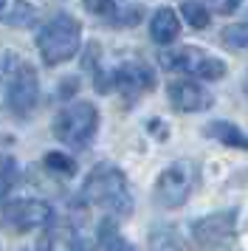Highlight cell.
Returning <instances> with one entry per match:
<instances>
[{"label":"cell","instance_id":"5","mask_svg":"<svg viewBox=\"0 0 248 251\" xmlns=\"http://www.w3.org/2000/svg\"><path fill=\"white\" fill-rule=\"evenodd\" d=\"M161 65L167 71H180L189 74L195 79H223L225 76V62L220 57H214L203 48L195 46H178V48H167L161 51Z\"/></svg>","mask_w":248,"mask_h":251},{"label":"cell","instance_id":"1","mask_svg":"<svg viewBox=\"0 0 248 251\" xmlns=\"http://www.w3.org/2000/svg\"><path fill=\"white\" fill-rule=\"evenodd\" d=\"M82 201L93 203L110 212L113 217H130L133 215V192L130 183L116 164H99L93 167L88 181L82 186Z\"/></svg>","mask_w":248,"mask_h":251},{"label":"cell","instance_id":"6","mask_svg":"<svg viewBox=\"0 0 248 251\" xmlns=\"http://www.w3.org/2000/svg\"><path fill=\"white\" fill-rule=\"evenodd\" d=\"M195 181H198V167L189 158L172 161L167 170L158 175L155 201L164 209H178V206H183L189 201L192 189H195Z\"/></svg>","mask_w":248,"mask_h":251},{"label":"cell","instance_id":"20","mask_svg":"<svg viewBox=\"0 0 248 251\" xmlns=\"http://www.w3.org/2000/svg\"><path fill=\"white\" fill-rule=\"evenodd\" d=\"M141 6H127V9H119L116 6V12L107 17L110 20V25H135L138 20H141Z\"/></svg>","mask_w":248,"mask_h":251},{"label":"cell","instance_id":"4","mask_svg":"<svg viewBox=\"0 0 248 251\" xmlns=\"http://www.w3.org/2000/svg\"><path fill=\"white\" fill-rule=\"evenodd\" d=\"M99 130V110L90 102H74L62 107L54 119V136L74 150H85L88 144H93Z\"/></svg>","mask_w":248,"mask_h":251},{"label":"cell","instance_id":"23","mask_svg":"<svg viewBox=\"0 0 248 251\" xmlns=\"http://www.w3.org/2000/svg\"><path fill=\"white\" fill-rule=\"evenodd\" d=\"M240 3H243V0H203L206 9H212L214 14H223V17L234 14L237 9H240Z\"/></svg>","mask_w":248,"mask_h":251},{"label":"cell","instance_id":"9","mask_svg":"<svg viewBox=\"0 0 248 251\" xmlns=\"http://www.w3.org/2000/svg\"><path fill=\"white\" fill-rule=\"evenodd\" d=\"M51 217H54L51 203H48V201H37V198L14 201V203L6 206V220H9L14 228H20V231L48 226V223H51Z\"/></svg>","mask_w":248,"mask_h":251},{"label":"cell","instance_id":"12","mask_svg":"<svg viewBox=\"0 0 248 251\" xmlns=\"http://www.w3.org/2000/svg\"><path fill=\"white\" fill-rule=\"evenodd\" d=\"M149 37L155 40L158 46H172L175 40L180 37V17L175 9L169 6H161L152 20H149Z\"/></svg>","mask_w":248,"mask_h":251},{"label":"cell","instance_id":"18","mask_svg":"<svg viewBox=\"0 0 248 251\" xmlns=\"http://www.w3.org/2000/svg\"><path fill=\"white\" fill-rule=\"evenodd\" d=\"M225 48H237V51H248V23H234L223 28L220 34Z\"/></svg>","mask_w":248,"mask_h":251},{"label":"cell","instance_id":"3","mask_svg":"<svg viewBox=\"0 0 248 251\" xmlns=\"http://www.w3.org/2000/svg\"><path fill=\"white\" fill-rule=\"evenodd\" d=\"M0 76L6 82V104L14 116H28L40 102V76L25 59L6 54L0 59Z\"/></svg>","mask_w":248,"mask_h":251},{"label":"cell","instance_id":"21","mask_svg":"<svg viewBox=\"0 0 248 251\" xmlns=\"http://www.w3.org/2000/svg\"><path fill=\"white\" fill-rule=\"evenodd\" d=\"M14 178H17V167L11 158H0V195H6L14 186Z\"/></svg>","mask_w":248,"mask_h":251},{"label":"cell","instance_id":"13","mask_svg":"<svg viewBox=\"0 0 248 251\" xmlns=\"http://www.w3.org/2000/svg\"><path fill=\"white\" fill-rule=\"evenodd\" d=\"M37 20V9L25 0H0V23L25 28Z\"/></svg>","mask_w":248,"mask_h":251},{"label":"cell","instance_id":"17","mask_svg":"<svg viewBox=\"0 0 248 251\" xmlns=\"http://www.w3.org/2000/svg\"><path fill=\"white\" fill-rule=\"evenodd\" d=\"M43 167L45 170H51V172H56V175H62V178L76 175V161L68 158L65 152H45L43 155Z\"/></svg>","mask_w":248,"mask_h":251},{"label":"cell","instance_id":"8","mask_svg":"<svg viewBox=\"0 0 248 251\" xmlns=\"http://www.w3.org/2000/svg\"><path fill=\"white\" fill-rule=\"evenodd\" d=\"M155 71L149 68L147 62H138V59H127L119 68L110 71V88L127 93V96H138V93H147L155 88Z\"/></svg>","mask_w":248,"mask_h":251},{"label":"cell","instance_id":"14","mask_svg":"<svg viewBox=\"0 0 248 251\" xmlns=\"http://www.w3.org/2000/svg\"><path fill=\"white\" fill-rule=\"evenodd\" d=\"M203 133L214 141H220L225 147H234V150H248V133H243L237 125L231 122H209L203 127Z\"/></svg>","mask_w":248,"mask_h":251},{"label":"cell","instance_id":"22","mask_svg":"<svg viewBox=\"0 0 248 251\" xmlns=\"http://www.w3.org/2000/svg\"><path fill=\"white\" fill-rule=\"evenodd\" d=\"M82 6L96 17H110L116 12V0H82Z\"/></svg>","mask_w":248,"mask_h":251},{"label":"cell","instance_id":"19","mask_svg":"<svg viewBox=\"0 0 248 251\" xmlns=\"http://www.w3.org/2000/svg\"><path fill=\"white\" fill-rule=\"evenodd\" d=\"M149 240H152V251H183L178 234L172 228H155Z\"/></svg>","mask_w":248,"mask_h":251},{"label":"cell","instance_id":"7","mask_svg":"<svg viewBox=\"0 0 248 251\" xmlns=\"http://www.w3.org/2000/svg\"><path fill=\"white\" fill-rule=\"evenodd\" d=\"M234 228H237V212L228 209V212H214V215L198 217L192 223V237L203 249H220L234 237Z\"/></svg>","mask_w":248,"mask_h":251},{"label":"cell","instance_id":"24","mask_svg":"<svg viewBox=\"0 0 248 251\" xmlns=\"http://www.w3.org/2000/svg\"><path fill=\"white\" fill-rule=\"evenodd\" d=\"M246 96H248V76H246Z\"/></svg>","mask_w":248,"mask_h":251},{"label":"cell","instance_id":"16","mask_svg":"<svg viewBox=\"0 0 248 251\" xmlns=\"http://www.w3.org/2000/svg\"><path fill=\"white\" fill-rule=\"evenodd\" d=\"M180 17L192 28H206L209 25V9L203 6V0H183L180 3Z\"/></svg>","mask_w":248,"mask_h":251},{"label":"cell","instance_id":"2","mask_svg":"<svg viewBox=\"0 0 248 251\" xmlns=\"http://www.w3.org/2000/svg\"><path fill=\"white\" fill-rule=\"evenodd\" d=\"M37 48L48 68L74 59L82 48V23L71 14H56L37 31Z\"/></svg>","mask_w":248,"mask_h":251},{"label":"cell","instance_id":"15","mask_svg":"<svg viewBox=\"0 0 248 251\" xmlns=\"http://www.w3.org/2000/svg\"><path fill=\"white\" fill-rule=\"evenodd\" d=\"M96 246H99V249H104V251H138L133 243L122 234V228L116 226V220H113V217H104V220L99 223Z\"/></svg>","mask_w":248,"mask_h":251},{"label":"cell","instance_id":"11","mask_svg":"<svg viewBox=\"0 0 248 251\" xmlns=\"http://www.w3.org/2000/svg\"><path fill=\"white\" fill-rule=\"evenodd\" d=\"M37 251H99V246L74 226H45Z\"/></svg>","mask_w":248,"mask_h":251},{"label":"cell","instance_id":"10","mask_svg":"<svg viewBox=\"0 0 248 251\" xmlns=\"http://www.w3.org/2000/svg\"><path fill=\"white\" fill-rule=\"evenodd\" d=\"M167 96H169V104L180 110V113H198V110H209L212 107V93L206 91L203 85L192 79H175L169 82L167 88Z\"/></svg>","mask_w":248,"mask_h":251}]
</instances>
